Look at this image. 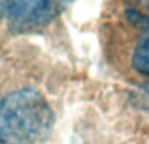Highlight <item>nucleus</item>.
Here are the masks:
<instances>
[{
	"mask_svg": "<svg viewBox=\"0 0 149 144\" xmlns=\"http://www.w3.org/2000/svg\"><path fill=\"white\" fill-rule=\"evenodd\" d=\"M53 124V110L37 90L0 95V144H36L50 134Z\"/></svg>",
	"mask_w": 149,
	"mask_h": 144,
	"instance_id": "obj_1",
	"label": "nucleus"
},
{
	"mask_svg": "<svg viewBox=\"0 0 149 144\" xmlns=\"http://www.w3.org/2000/svg\"><path fill=\"white\" fill-rule=\"evenodd\" d=\"M73 0H8L9 28L15 33H29L46 27Z\"/></svg>",
	"mask_w": 149,
	"mask_h": 144,
	"instance_id": "obj_2",
	"label": "nucleus"
},
{
	"mask_svg": "<svg viewBox=\"0 0 149 144\" xmlns=\"http://www.w3.org/2000/svg\"><path fill=\"white\" fill-rule=\"evenodd\" d=\"M132 65L136 71L149 77V37H144L137 44L132 56Z\"/></svg>",
	"mask_w": 149,
	"mask_h": 144,
	"instance_id": "obj_3",
	"label": "nucleus"
},
{
	"mask_svg": "<svg viewBox=\"0 0 149 144\" xmlns=\"http://www.w3.org/2000/svg\"><path fill=\"white\" fill-rule=\"evenodd\" d=\"M127 17L131 24L144 34V37H149V15H145L136 9H128Z\"/></svg>",
	"mask_w": 149,
	"mask_h": 144,
	"instance_id": "obj_4",
	"label": "nucleus"
},
{
	"mask_svg": "<svg viewBox=\"0 0 149 144\" xmlns=\"http://www.w3.org/2000/svg\"><path fill=\"white\" fill-rule=\"evenodd\" d=\"M8 11V0H0V21L7 15Z\"/></svg>",
	"mask_w": 149,
	"mask_h": 144,
	"instance_id": "obj_5",
	"label": "nucleus"
},
{
	"mask_svg": "<svg viewBox=\"0 0 149 144\" xmlns=\"http://www.w3.org/2000/svg\"><path fill=\"white\" fill-rule=\"evenodd\" d=\"M141 1H143V3H146L149 6V0H141Z\"/></svg>",
	"mask_w": 149,
	"mask_h": 144,
	"instance_id": "obj_6",
	"label": "nucleus"
}]
</instances>
